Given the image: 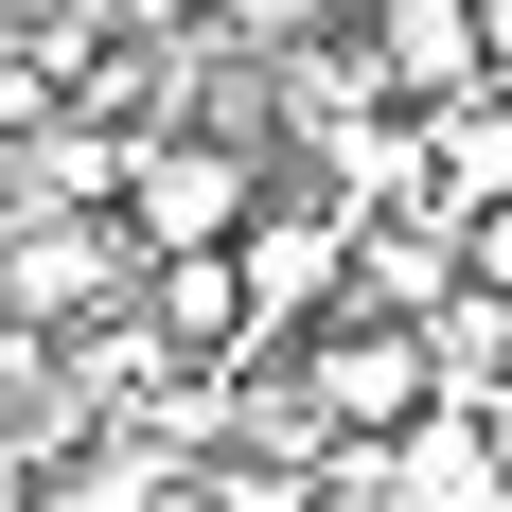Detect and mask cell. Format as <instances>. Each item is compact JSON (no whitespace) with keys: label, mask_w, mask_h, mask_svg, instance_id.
<instances>
[{"label":"cell","mask_w":512,"mask_h":512,"mask_svg":"<svg viewBox=\"0 0 512 512\" xmlns=\"http://www.w3.org/2000/svg\"><path fill=\"white\" fill-rule=\"evenodd\" d=\"M283 389H301V424L336 442V460H371V442H407V424L442 407L424 336H407V318H371V301H336L318 336H283Z\"/></svg>","instance_id":"cell-2"},{"label":"cell","mask_w":512,"mask_h":512,"mask_svg":"<svg viewBox=\"0 0 512 512\" xmlns=\"http://www.w3.org/2000/svg\"><path fill=\"white\" fill-rule=\"evenodd\" d=\"M265 195H283V159L230 142V124H142V142H124V248H142V265H212V248H248Z\"/></svg>","instance_id":"cell-1"},{"label":"cell","mask_w":512,"mask_h":512,"mask_svg":"<svg viewBox=\"0 0 512 512\" xmlns=\"http://www.w3.org/2000/svg\"><path fill=\"white\" fill-rule=\"evenodd\" d=\"M36 477H53V442H36V424H0V512H36Z\"/></svg>","instance_id":"cell-9"},{"label":"cell","mask_w":512,"mask_h":512,"mask_svg":"<svg viewBox=\"0 0 512 512\" xmlns=\"http://www.w3.org/2000/svg\"><path fill=\"white\" fill-rule=\"evenodd\" d=\"M195 36H230V53H318V36H354V0H195Z\"/></svg>","instance_id":"cell-7"},{"label":"cell","mask_w":512,"mask_h":512,"mask_svg":"<svg viewBox=\"0 0 512 512\" xmlns=\"http://www.w3.org/2000/svg\"><path fill=\"white\" fill-rule=\"evenodd\" d=\"M477 424H495V460H512V389H495V407H477Z\"/></svg>","instance_id":"cell-10"},{"label":"cell","mask_w":512,"mask_h":512,"mask_svg":"<svg viewBox=\"0 0 512 512\" xmlns=\"http://www.w3.org/2000/svg\"><path fill=\"white\" fill-rule=\"evenodd\" d=\"M371 512H512V460H495V424L477 407H424L407 442H371Z\"/></svg>","instance_id":"cell-5"},{"label":"cell","mask_w":512,"mask_h":512,"mask_svg":"<svg viewBox=\"0 0 512 512\" xmlns=\"http://www.w3.org/2000/svg\"><path fill=\"white\" fill-rule=\"evenodd\" d=\"M424 371H442V407H495V389H512V301L460 283V301L424 318Z\"/></svg>","instance_id":"cell-6"},{"label":"cell","mask_w":512,"mask_h":512,"mask_svg":"<svg viewBox=\"0 0 512 512\" xmlns=\"http://www.w3.org/2000/svg\"><path fill=\"white\" fill-rule=\"evenodd\" d=\"M89 18H106V36H142V53H177V36H195V0H89Z\"/></svg>","instance_id":"cell-8"},{"label":"cell","mask_w":512,"mask_h":512,"mask_svg":"<svg viewBox=\"0 0 512 512\" xmlns=\"http://www.w3.org/2000/svg\"><path fill=\"white\" fill-rule=\"evenodd\" d=\"M230 283H248V336L283 354V336H318V318L354 301V212L318 195V177H283V195L248 212V248H230Z\"/></svg>","instance_id":"cell-3"},{"label":"cell","mask_w":512,"mask_h":512,"mask_svg":"<svg viewBox=\"0 0 512 512\" xmlns=\"http://www.w3.org/2000/svg\"><path fill=\"white\" fill-rule=\"evenodd\" d=\"M354 36H371V89L407 106V124H442V106L495 89V0H354Z\"/></svg>","instance_id":"cell-4"}]
</instances>
